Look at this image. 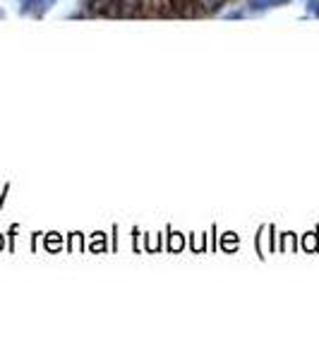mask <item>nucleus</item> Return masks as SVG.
<instances>
[{
    "instance_id": "1",
    "label": "nucleus",
    "mask_w": 319,
    "mask_h": 360,
    "mask_svg": "<svg viewBox=\"0 0 319 360\" xmlns=\"http://www.w3.org/2000/svg\"><path fill=\"white\" fill-rule=\"evenodd\" d=\"M89 13L91 15H108V17L123 15V3H120V0H91Z\"/></svg>"
},
{
    "instance_id": "2",
    "label": "nucleus",
    "mask_w": 319,
    "mask_h": 360,
    "mask_svg": "<svg viewBox=\"0 0 319 360\" xmlns=\"http://www.w3.org/2000/svg\"><path fill=\"white\" fill-rule=\"evenodd\" d=\"M144 10H147L149 15H171L173 3L171 0H147V3H144Z\"/></svg>"
},
{
    "instance_id": "3",
    "label": "nucleus",
    "mask_w": 319,
    "mask_h": 360,
    "mask_svg": "<svg viewBox=\"0 0 319 360\" xmlns=\"http://www.w3.org/2000/svg\"><path fill=\"white\" fill-rule=\"evenodd\" d=\"M173 3V13L178 15H193L195 13V0H171Z\"/></svg>"
},
{
    "instance_id": "4",
    "label": "nucleus",
    "mask_w": 319,
    "mask_h": 360,
    "mask_svg": "<svg viewBox=\"0 0 319 360\" xmlns=\"http://www.w3.org/2000/svg\"><path fill=\"white\" fill-rule=\"evenodd\" d=\"M197 10H202V13H214V10H219L223 5V0H195Z\"/></svg>"
}]
</instances>
